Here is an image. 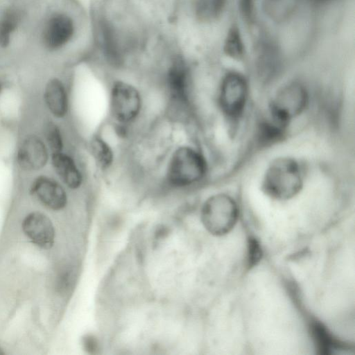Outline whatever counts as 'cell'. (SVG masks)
Returning <instances> with one entry per match:
<instances>
[{"mask_svg": "<svg viewBox=\"0 0 355 355\" xmlns=\"http://www.w3.org/2000/svg\"><path fill=\"white\" fill-rule=\"evenodd\" d=\"M44 142L53 153L64 150V139L60 126L54 121H48L44 129Z\"/></svg>", "mask_w": 355, "mask_h": 355, "instance_id": "obj_18", "label": "cell"}, {"mask_svg": "<svg viewBox=\"0 0 355 355\" xmlns=\"http://www.w3.org/2000/svg\"><path fill=\"white\" fill-rule=\"evenodd\" d=\"M145 107L144 94L134 80L127 76H109L108 117L120 137H128L141 120Z\"/></svg>", "mask_w": 355, "mask_h": 355, "instance_id": "obj_2", "label": "cell"}, {"mask_svg": "<svg viewBox=\"0 0 355 355\" xmlns=\"http://www.w3.org/2000/svg\"><path fill=\"white\" fill-rule=\"evenodd\" d=\"M225 50L227 54L232 57L239 58L242 55L243 43L237 30L233 29L227 35Z\"/></svg>", "mask_w": 355, "mask_h": 355, "instance_id": "obj_19", "label": "cell"}, {"mask_svg": "<svg viewBox=\"0 0 355 355\" xmlns=\"http://www.w3.org/2000/svg\"><path fill=\"white\" fill-rule=\"evenodd\" d=\"M163 165L161 183L173 190L193 188L203 182L209 172L204 153L191 142H180L172 146Z\"/></svg>", "mask_w": 355, "mask_h": 355, "instance_id": "obj_3", "label": "cell"}, {"mask_svg": "<svg viewBox=\"0 0 355 355\" xmlns=\"http://www.w3.org/2000/svg\"><path fill=\"white\" fill-rule=\"evenodd\" d=\"M30 193L42 205L53 211L63 209L68 202L65 187L48 175L36 177L31 182Z\"/></svg>", "mask_w": 355, "mask_h": 355, "instance_id": "obj_9", "label": "cell"}, {"mask_svg": "<svg viewBox=\"0 0 355 355\" xmlns=\"http://www.w3.org/2000/svg\"><path fill=\"white\" fill-rule=\"evenodd\" d=\"M200 218L204 227L210 234L222 236L230 232L236 223L239 207L229 195L214 194L202 204Z\"/></svg>", "mask_w": 355, "mask_h": 355, "instance_id": "obj_5", "label": "cell"}, {"mask_svg": "<svg viewBox=\"0 0 355 355\" xmlns=\"http://www.w3.org/2000/svg\"><path fill=\"white\" fill-rule=\"evenodd\" d=\"M87 146L89 155L98 172L107 174L113 170L117 160L116 153L113 145L101 132L92 134Z\"/></svg>", "mask_w": 355, "mask_h": 355, "instance_id": "obj_13", "label": "cell"}, {"mask_svg": "<svg viewBox=\"0 0 355 355\" xmlns=\"http://www.w3.org/2000/svg\"><path fill=\"white\" fill-rule=\"evenodd\" d=\"M248 98L246 79L238 72H229L222 78L218 94V105L227 119H239L245 109Z\"/></svg>", "mask_w": 355, "mask_h": 355, "instance_id": "obj_7", "label": "cell"}, {"mask_svg": "<svg viewBox=\"0 0 355 355\" xmlns=\"http://www.w3.org/2000/svg\"><path fill=\"white\" fill-rule=\"evenodd\" d=\"M304 176L300 163L294 158L281 157L275 159L267 167L263 179V191L270 198L289 200L302 190Z\"/></svg>", "mask_w": 355, "mask_h": 355, "instance_id": "obj_4", "label": "cell"}, {"mask_svg": "<svg viewBox=\"0 0 355 355\" xmlns=\"http://www.w3.org/2000/svg\"><path fill=\"white\" fill-rule=\"evenodd\" d=\"M44 101L49 112L57 119H64L70 112V95L66 83L60 78L48 80L44 89Z\"/></svg>", "mask_w": 355, "mask_h": 355, "instance_id": "obj_12", "label": "cell"}, {"mask_svg": "<svg viewBox=\"0 0 355 355\" xmlns=\"http://www.w3.org/2000/svg\"><path fill=\"white\" fill-rule=\"evenodd\" d=\"M25 235L36 245L51 248L55 239V230L50 218L39 211L28 214L22 222Z\"/></svg>", "mask_w": 355, "mask_h": 355, "instance_id": "obj_11", "label": "cell"}, {"mask_svg": "<svg viewBox=\"0 0 355 355\" xmlns=\"http://www.w3.org/2000/svg\"><path fill=\"white\" fill-rule=\"evenodd\" d=\"M53 168L62 184L71 190H78L86 182V175L79 162L64 150L51 155Z\"/></svg>", "mask_w": 355, "mask_h": 355, "instance_id": "obj_10", "label": "cell"}, {"mask_svg": "<svg viewBox=\"0 0 355 355\" xmlns=\"http://www.w3.org/2000/svg\"><path fill=\"white\" fill-rule=\"evenodd\" d=\"M300 0H262L265 15L272 21L280 23L291 17L298 8Z\"/></svg>", "mask_w": 355, "mask_h": 355, "instance_id": "obj_14", "label": "cell"}, {"mask_svg": "<svg viewBox=\"0 0 355 355\" xmlns=\"http://www.w3.org/2000/svg\"><path fill=\"white\" fill-rule=\"evenodd\" d=\"M87 61L108 75L153 76L175 50L172 25L134 0H91Z\"/></svg>", "mask_w": 355, "mask_h": 355, "instance_id": "obj_1", "label": "cell"}, {"mask_svg": "<svg viewBox=\"0 0 355 355\" xmlns=\"http://www.w3.org/2000/svg\"><path fill=\"white\" fill-rule=\"evenodd\" d=\"M308 103L309 94L304 85L299 82L287 83L272 97L269 107L270 117L287 127L305 110Z\"/></svg>", "mask_w": 355, "mask_h": 355, "instance_id": "obj_6", "label": "cell"}, {"mask_svg": "<svg viewBox=\"0 0 355 355\" xmlns=\"http://www.w3.org/2000/svg\"><path fill=\"white\" fill-rule=\"evenodd\" d=\"M311 332L318 353L320 354H330L333 349L341 347L339 342L335 340L326 327L319 322L311 323Z\"/></svg>", "mask_w": 355, "mask_h": 355, "instance_id": "obj_16", "label": "cell"}, {"mask_svg": "<svg viewBox=\"0 0 355 355\" xmlns=\"http://www.w3.org/2000/svg\"><path fill=\"white\" fill-rule=\"evenodd\" d=\"M21 21V14L15 8L6 10L0 15V48L8 47L17 33Z\"/></svg>", "mask_w": 355, "mask_h": 355, "instance_id": "obj_15", "label": "cell"}, {"mask_svg": "<svg viewBox=\"0 0 355 355\" xmlns=\"http://www.w3.org/2000/svg\"><path fill=\"white\" fill-rule=\"evenodd\" d=\"M49 157V149L46 143L32 134L26 136L19 144L16 152V162L24 171H38L46 165Z\"/></svg>", "mask_w": 355, "mask_h": 355, "instance_id": "obj_8", "label": "cell"}, {"mask_svg": "<svg viewBox=\"0 0 355 355\" xmlns=\"http://www.w3.org/2000/svg\"><path fill=\"white\" fill-rule=\"evenodd\" d=\"M3 87H4V83H3V80H1L0 78V94L3 92Z\"/></svg>", "mask_w": 355, "mask_h": 355, "instance_id": "obj_21", "label": "cell"}, {"mask_svg": "<svg viewBox=\"0 0 355 355\" xmlns=\"http://www.w3.org/2000/svg\"><path fill=\"white\" fill-rule=\"evenodd\" d=\"M138 4L163 19L171 20L175 0H134Z\"/></svg>", "mask_w": 355, "mask_h": 355, "instance_id": "obj_17", "label": "cell"}, {"mask_svg": "<svg viewBox=\"0 0 355 355\" xmlns=\"http://www.w3.org/2000/svg\"><path fill=\"white\" fill-rule=\"evenodd\" d=\"M262 257V250L259 242L254 237H250L248 241L247 263L249 268L256 266Z\"/></svg>", "mask_w": 355, "mask_h": 355, "instance_id": "obj_20", "label": "cell"}]
</instances>
